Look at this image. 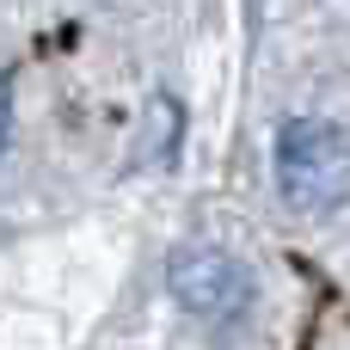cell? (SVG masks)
Masks as SVG:
<instances>
[{
	"instance_id": "obj_2",
	"label": "cell",
	"mask_w": 350,
	"mask_h": 350,
	"mask_svg": "<svg viewBox=\"0 0 350 350\" xmlns=\"http://www.w3.org/2000/svg\"><path fill=\"white\" fill-rule=\"evenodd\" d=\"M172 295L185 314H197L209 326H234L252 308V271L221 246H178L172 252Z\"/></svg>"
},
{
	"instance_id": "obj_1",
	"label": "cell",
	"mask_w": 350,
	"mask_h": 350,
	"mask_svg": "<svg viewBox=\"0 0 350 350\" xmlns=\"http://www.w3.org/2000/svg\"><path fill=\"white\" fill-rule=\"evenodd\" d=\"M277 191L295 209H332L350 197V135L326 117H289L277 129Z\"/></svg>"
},
{
	"instance_id": "obj_3",
	"label": "cell",
	"mask_w": 350,
	"mask_h": 350,
	"mask_svg": "<svg viewBox=\"0 0 350 350\" xmlns=\"http://www.w3.org/2000/svg\"><path fill=\"white\" fill-rule=\"evenodd\" d=\"M6 135H12V80L0 74V154H6Z\"/></svg>"
}]
</instances>
